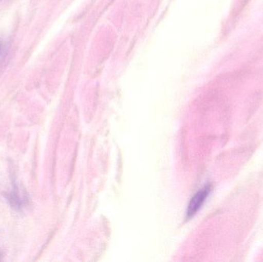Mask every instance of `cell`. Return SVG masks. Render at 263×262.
Wrapping results in <instances>:
<instances>
[{
	"mask_svg": "<svg viewBox=\"0 0 263 262\" xmlns=\"http://www.w3.org/2000/svg\"><path fill=\"white\" fill-rule=\"evenodd\" d=\"M210 190H211L210 186H205V188L199 191L195 195V196L192 198L190 206H189L188 211H187L189 216L195 215L199 211V209L202 207V205L205 203V199L208 197L209 194H210Z\"/></svg>",
	"mask_w": 263,
	"mask_h": 262,
	"instance_id": "obj_1",
	"label": "cell"
},
{
	"mask_svg": "<svg viewBox=\"0 0 263 262\" xmlns=\"http://www.w3.org/2000/svg\"><path fill=\"white\" fill-rule=\"evenodd\" d=\"M2 51H3V44H2L1 42H0V55H1Z\"/></svg>",
	"mask_w": 263,
	"mask_h": 262,
	"instance_id": "obj_2",
	"label": "cell"
}]
</instances>
